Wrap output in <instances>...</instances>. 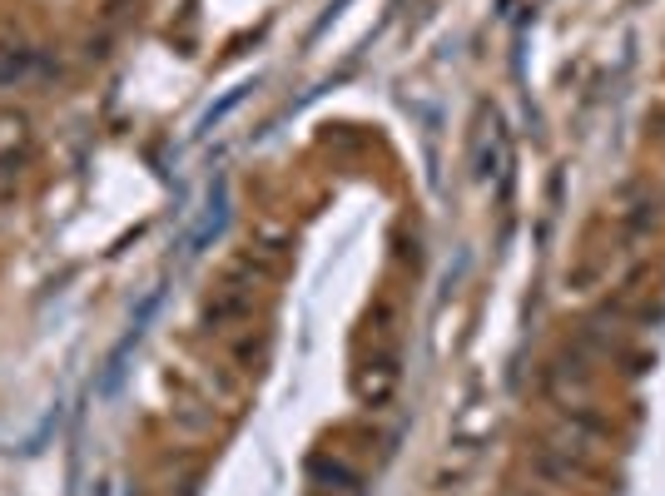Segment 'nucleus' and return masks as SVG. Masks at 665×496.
<instances>
[{
	"instance_id": "nucleus-1",
	"label": "nucleus",
	"mask_w": 665,
	"mask_h": 496,
	"mask_svg": "<svg viewBox=\"0 0 665 496\" xmlns=\"http://www.w3.org/2000/svg\"><path fill=\"white\" fill-rule=\"evenodd\" d=\"M224 219H229V194H224V184L209 194V214H204V224L194 229V239H189V248L199 253V248L209 244V239H219V229H224Z\"/></svg>"
}]
</instances>
